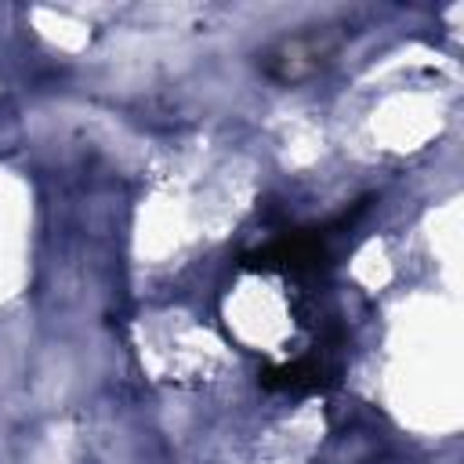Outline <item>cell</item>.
I'll return each mask as SVG.
<instances>
[{
    "mask_svg": "<svg viewBox=\"0 0 464 464\" xmlns=\"http://www.w3.org/2000/svg\"><path fill=\"white\" fill-rule=\"evenodd\" d=\"M330 54V40H323L319 33H304V36H286L283 44H276L268 54H265V72L272 80H283V83H294L308 72L319 69V62Z\"/></svg>",
    "mask_w": 464,
    "mask_h": 464,
    "instance_id": "cell-1",
    "label": "cell"
}]
</instances>
